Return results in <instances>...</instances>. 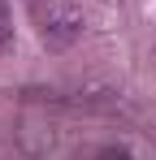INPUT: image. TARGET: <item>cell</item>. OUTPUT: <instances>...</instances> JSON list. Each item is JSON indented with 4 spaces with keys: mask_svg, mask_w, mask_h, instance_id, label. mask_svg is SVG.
I'll list each match as a JSON object with an SVG mask.
<instances>
[{
    "mask_svg": "<svg viewBox=\"0 0 156 160\" xmlns=\"http://www.w3.org/2000/svg\"><path fill=\"white\" fill-rule=\"evenodd\" d=\"M30 18L39 26L44 48H52V52L78 43L82 30H87V18H82V9L74 0H30Z\"/></svg>",
    "mask_w": 156,
    "mask_h": 160,
    "instance_id": "obj_1",
    "label": "cell"
},
{
    "mask_svg": "<svg viewBox=\"0 0 156 160\" xmlns=\"http://www.w3.org/2000/svg\"><path fill=\"white\" fill-rule=\"evenodd\" d=\"M13 48V9H9V0H0V56Z\"/></svg>",
    "mask_w": 156,
    "mask_h": 160,
    "instance_id": "obj_2",
    "label": "cell"
},
{
    "mask_svg": "<svg viewBox=\"0 0 156 160\" xmlns=\"http://www.w3.org/2000/svg\"><path fill=\"white\" fill-rule=\"evenodd\" d=\"M96 160H134L126 152V147H100V152H96Z\"/></svg>",
    "mask_w": 156,
    "mask_h": 160,
    "instance_id": "obj_3",
    "label": "cell"
}]
</instances>
